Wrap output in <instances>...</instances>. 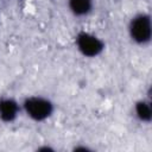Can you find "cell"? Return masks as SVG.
I'll return each mask as SVG.
<instances>
[{"label": "cell", "instance_id": "cell-6", "mask_svg": "<svg viewBox=\"0 0 152 152\" xmlns=\"http://www.w3.org/2000/svg\"><path fill=\"white\" fill-rule=\"evenodd\" d=\"M94 0H66V8L75 18H86L94 11Z\"/></svg>", "mask_w": 152, "mask_h": 152}, {"label": "cell", "instance_id": "cell-8", "mask_svg": "<svg viewBox=\"0 0 152 152\" xmlns=\"http://www.w3.org/2000/svg\"><path fill=\"white\" fill-rule=\"evenodd\" d=\"M36 151H39V152H53V151H56V148L53 147V146H50V145H40V146H38L37 148H36Z\"/></svg>", "mask_w": 152, "mask_h": 152}, {"label": "cell", "instance_id": "cell-3", "mask_svg": "<svg viewBox=\"0 0 152 152\" xmlns=\"http://www.w3.org/2000/svg\"><path fill=\"white\" fill-rule=\"evenodd\" d=\"M74 45L77 52L88 59L97 58L106 50V42L99 34L88 30H80L75 33Z\"/></svg>", "mask_w": 152, "mask_h": 152}, {"label": "cell", "instance_id": "cell-4", "mask_svg": "<svg viewBox=\"0 0 152 152\" xmlns=\"http://www.w3.org/2000/svg\"><path fill=\"white\" fill-rule=\"evenodd\" d=\"M20 114H23L20 101L11 95L0 96V122L5 125L13 124Z\"/></svg>", "mask_w": 152, "mask_h": 152}, {"label": "cell", "instance_id": "cell-5", "mask_svg": "<svg viewBox=\"0 0 152 152\" xmlns=\"http://www.w3.org/2000/svg\"><path fill=\"white\" fill-rule=\"evenodd\" d=\"M133 115L140 124L148 125L152 121V103L150 96L138 99L133 103Z\"/></svg>", "mask_w": 152, "mask_h": 152}, {"label": "cell", "instance_id": "cell-2", "mask_svg": "<svg viewBox=\"0 0 152 152\" xmlns=\"http://www.w3.org/2000/svg\"><path fill=\"white\" fill-rule=\"evenodd\" d=\"M127 34L138 46H147L152 40V18L148 12L133 14L127 24Z\"/></svg>", "mask_w": 152, "mask_h": 152}, {"label": "cell", "instance_id": "cell-7", "mask_svg": "<svg viewBox=\"0 0 152 152\" xmlns=\"http://www.w3.org/2000/svg\"><path fill=\"white\" fill-rule=\"evenodd\" d=\"M72 151H83V152H90V151H93V147H90V146H88V145H75L74 147H72Z\"/></svg>", "mask_w": 152, "mask_h": 152}, {"label": "cell", "instance_id": "cell-1", "mask_svg": "<svg viewBox=\"0 0 152 152\" xmlns=\"http://www.w3.org/2000/svg\"><path fill=\"white\" fill-rule=\"evenodd\" d=\"M21 112L28 120L36 124H42L53 116L56 103L44 95H28L21 101Z\"/></svg>", "mask_w": 152, "mask_h": 152}]
</instances>
